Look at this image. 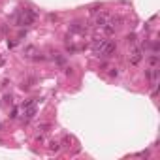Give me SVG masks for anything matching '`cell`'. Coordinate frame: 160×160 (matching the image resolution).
Listing matches in <instances>:
<instances>
[{
  "instance_id": "5",
  "label": "cell",
  "mask_w": 160,
  "mask_h": 160,
  "mask_svg": "<svg viewBox=\"0 0 160 160\" xmlns=\"http://www.w3.org/2000/svg\"><path fill=\"white\" fill-rule=\"evenodd\" d=\"M141 58H143V51L139 49V47L132 49V53H130V62H132V64H139Z\"/></svg>"
},
{
  "instance_id": "3",
  "label": "cell",
  "mask_w": 160,
  "mask_h": 160,
  "mask_svg": "<svg viewBox=\"0 0 160 160\" xmlns=\"http://www.w3.org/2000/svg\"><path fill=\"white\" fill-rule=\"evenodd\" d=\"M106 42H107L106 38H94V42H93V53L96 55V57L102 55V49H104V43H106Z\"/></svg>"
},
{
  "instance_id": "2",
  "label": "cell",
  "mask_w": 160,
  "mask_h": 160,
  "mask_svg": "<svg viewBox=\"0 0 160 160\" xmlns=\"http://www.w3.org/2000/svg\"><path fill=\"white\" fill-rule=\"evenodd\" d=\"M34 115H36V100H30V102L23 104V119L30 121Z\"/></svg>"
},
{
  "instance_id": "6",
  "label": "cell",
  "mask_w": 160,
  "mask_h": 160,
  "mask_svg": "<svg viewBox=\"0 0 160 160\" xmlns=\"http://www.w3.org/2000/svg\"><path fill=\"white\" fill-rule=\"evenodd\" d=\"M49 147H51V149H55V151H57V149H58V143H55V141H51V143H49Z\"/></svg>"
},
{
  "instance_id": "7",
  "label": "cell",
  "mask_w": 160,
  "mask_h": 160,
  "mask_svg": "<svg viewBox=\"0 0 160 160\" xmlns=\"http://www.w3.org/2000/svg\"><path fill=\"white\" fill-rule=\"evenodd\" d=\"M0 128H2V125H0Z\"/></svg>"
},
{
  "instance_id": "4",
  "label": "cell",
  "mask_w": 160,
  "mask_h": 160,
  "mask_svg": "<svg viewBox=\"0 0 160 160\" xmlns=\"http://www.w3.org/2000/svg\"><path fill=\"white\" fill-rule=\"evenodd\" d=\"M115 49H117L115 42L107 40V42L104 43V49H102V55H100V57H111V53H115Z\"/></svg>"
},
{
  "instance_id": "1",
  "label": "cell",
  "mask_w": 160,
  "mask_h": 160,
  "mask_svg": "<svg viewBox=\"0 0 160 160\" xmlns=\"http://www.w3.org/2000/svg\"><path fill=\"white\" fill-rule=\"evenodd\" d=\"M34 19H36V13L30 8H25V10L17 11V15H15V25L17 26H26V25H32Z\"/></svg>"
}]
</instances>
